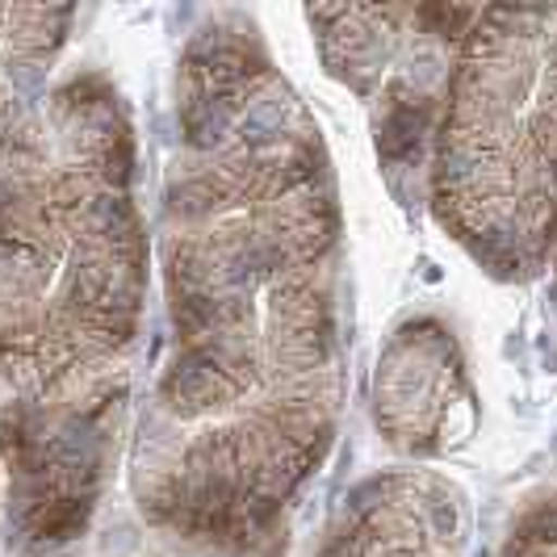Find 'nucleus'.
I'll return each mask as SVG.
<instances>
[{"mask_svg": "<svg viewBox=\"0 0 557 557\" xmlns=\"http://www.w3.org/2000/svg\"><path fill=\"white\" fill-rule=\"evenodd\" d=\"M428 206L495 281L557 251V9H478L428 151Z\"/></svg>", "mask_w": 557, "mask_h": 557, "instance_id": "obj_3", "label": "nucleus"}, {"mask_svg": "<svg viewBox=\"0 0 557 557\" xmlns=\"http://www.w3.org/2000/svg\"><path fill=\"white\" fill-rule=\"evenodd\" d=\"M495 557H557V474L545 478L511 516Z\"/></svg>", "mask_w": 557, "mask_h": 557, "instance_id": "obj_8", "label": "nucleus"}, {"mask_svg": "<svg viewBox=\"0 0 557 557\" xmlns=\"http://www.w3.org/2000/svg\"><path fill=\"white\" fill-rule=\"evenodd\" d=\"M156 256L131 503L197 557H281L339 432L348 260L323 131L239 9L201 13L172 67Z\"/></svg>", "mask_w": 557, "mask_h": 557, "instance_id": "obj_1", "label": "nucleus"}, {"mask_svg": "<svg viewBox=\"0 0 557 557\" xmlns=\"http://www.w3.org/2000/svg\"><path fill=\"white\" fill-rule=\"evenodd\" d=\"M151 239L135 122L72 72L0 156V520L13 557L88 541L135 411Z\"/></svg>", "mask_w": 557, "mask_h": 557, "instance_id": "obj_2", "label": "nucleus"}, {"mask_svg": "<svg viewBox=\"0 0 557 557\" xmlns=\"http://www.w3.org/2000/svg\"><path fill=\"white\" fill-rule=\"evenodd\" d=\"M470 495L436 470L398 466L361 478L310 557H466Z\"/></svg>", "mask_w": 557, "mask_h": 557, "instance_id": "obj_5", "label": "nucleus"}, {"mask_svg": "<svg viewBox=\"0 0 557 557\" xmlns=\"http://www.w3.org/2000/svg\"><path fill=\"white\" fill-rule=\"evenodd\" d=\"M72 22L76 9L0 4V156L47 97V76Z\"/></svg>", "mask_w": 557, "mask_h": 557, "instance_id": "obj_7", "label": "nucleus"}, {"mask_svg": "<svg viewBox=\"0 0 557 557\" xmlns=\"http://www.w3.org/2000/svg\"><path fill=\"white\" fill-rule=\"evenodd\" d=\"M0 499H4V474H0Z\"/></svg>", "mask_w": 557, "mask_h": 557, "instance_id": "obj_11", "label": "nucleus"}, {"mask_svg": "<svg viewBox=\"0 0 557 557\" xmlns=\"http://www.w3.org/2000/svg\"><path fill=\"white\" fill-rule=\"evenodd\" d=\"M554 327H557V251H554Z\"/></svg>", "mask_w": 557, "mask_h": 557, "instance_id": "obj_10", "label": "nucleus"}, {"mask_svg": "<svg viewBox=\"0 0 557 557\" xmlns=\"http://www.w3.org/2000/svg\"><path fill=\"white\" fill-rule=\"evenodd\" d=\"M478 9L382 4V9H307L327 72L373 110L394 194L403 181H428V151L445 106L453 59Z\"/></svg>", "mask_w": 557, "mask_h": 557, "instance_id": "obj_4", "label": "nucleus"}, {"mask_svg": "<svg viewBox=\"0 0 557 557\" xmlns=\"http://www.w3.org/2000/svg\"><path fill=\"white\" fill-rule=\"evenodd\" d=\"M474 423V394L457 339L436 319H411L394 332L377 364V428L394 448L432 457L466 441Z\"/></svg>", "mask_w": 557, "mask_h": 557, "instance_id": "obj_6", "label": "nucleus"}, {"mask_svg": "<svg viewBox=\"0 0 557 557\" xmlns=\"http://www.w3.org/2000/svg\"><path fill=\"white\" fill-rule=\"evenodd\" d=\"M55 557H147L143 549L135 545H126V541H81V545H72V549H63Z\"/></svg>", "mask_w": 557, "mask_h": 557, "instance_id": "obj_9", "label": "nucleus"}]
</instances>
